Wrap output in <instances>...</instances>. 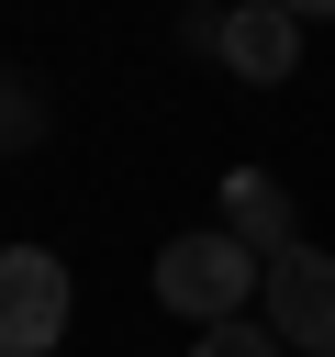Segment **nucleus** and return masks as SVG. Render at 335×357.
<instances>
[{"instance_id": "7", "label": "nucleus", "mask_w": 335, "mask_h": 357, "mask_svg": "<svg viewBox=\"0 0 335 357\" xmlns=\"http://www.w3.org/2000/svg\"><path fill=\"white\" fill-rule=\"evenodd\" d=\"M279 11H290V22H335V0H279Z\"/></svg>"}, {"instance_id": "4", "label": "nucleus", "mask_w": 335, "mask_h": 357, "mask_svg": "<svg viewBox=\"0 0 335 357\" xmlns=\"http://www.w3.org/2000/svg\"><path fill=\"white\" fill-rule=\"evenodd\" d=\"M212 56L234 67V78H290V56H302V22L279 11V0H223V33H212Z\"/></svg>"}, {"instance_id": "5", "label": "nucleus", "mask_w": 335, "mask_h": 357, "mask_svg": "<svg viewBox=\"0 0 335 357\" xmlns=\"http://www.w3.org/2000/svg\"><path fill=\"white\" fill-rule=\"evenodd\" d=\"M223 234H234L246 257H279V245H302V201H290L268 167H234V178H223Z\"/></svg>"}, {"instance_id": "2", "label": "nucleus", "mask_w": 335, "mask_h": 357, "mask_svg": "<svg viewBox=\"0 0 335 357\" xmlns=\"http://www.w3.org/2000/svg\"><path fill=\"white\" fill-rule=\"evenodd\" d=\"M67 257L56 245H0V357H56L67 346Z\"/></svg>"}, {"instance_id": "1", "label": "nucleus", "mask_w": 335, "mask_h": 357, "mask_svg": "<svg viewBox=\"0 0 335 357\" xmlns=\"http://www.w3.org/2000/svg\"><path fill=\"white\" fill-rule=\"evenodd\" d=\"M257 268H268V257H246L223 223H201V234H168V245H156V301L190 312V324H234L246 290H257Z\"/></svg>"}, {"instance_id": "3", "label": "nucleus", "mask_w": 335, "mask_h": 357, "mask_svg": "<svg viewBox=\"0 0 335 357\" xmlns=\"http://www.w3.org/2000/svg\"><path fill=\"white\" fill-rule=\"evenodd\" d=\"M257 301H268V335L302 346V357H335V257L324 245H279L257 268Z\"/></svg>"}, {"instance_id": "6", "label": "nucleus", "mask_w": 335, "mask_h": 357, "mask_svg": "<svg viewBox=\"0 0 335 357\" xmlns=\"http://www.w3.org/2000/svg\"><path fill=\"white\" fill-rule=\"evenodd\" d=\"M190 357H290V346H279L268 324H246V312H234V324H201V346H190Z\"/></svg>"}]
</instances>
